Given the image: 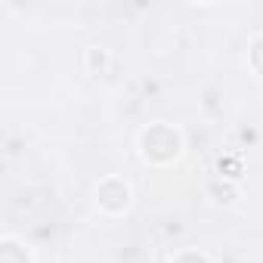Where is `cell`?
<instances>
[{"mask_svg":"<svg viewBox=\"0 0 263 263\" xmlns=\"http://www.w3.org/2000/svg\"><path fill=\"white\" fill-rule=\"evenodd\" d=\"M99 204H102L105 211H124V208L130 204V189H127V183H121V180H105V183L99 186Z\"/></svg>","mask_w":263,"mask_h":263,"instance_id":"obj_1","label":"cell"}]
</instances>
